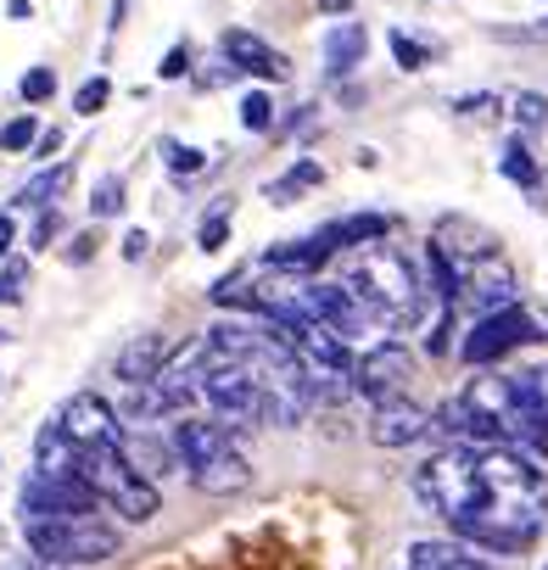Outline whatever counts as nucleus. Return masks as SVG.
Instances as JSON below:
<instances>
[{
  "mask_svg": "<svg viewBox=\"0 0 548 570\" xmlns=\"http://www.w3.org/2000/svg\"><path fill=\"white\" fill-rule=\"evenodd\" d=\"M414 492L448 520V537L481 553H520L548 520V475L520 448H442L414 470Z\"/></svg>",
  "mask_w": 548,
  "mask_h": 570,
  "instance_id": "obj_1",
  "label": "nucleus"
},
{
  "mask_svg": "<svg viewBox=\"0 0 548 570\" xmlns=\"http://www.w3.org/2000/svg\"><path fill=\"white\" fill-rule=\"evenodd\" d=\"M348 285H353V292H359L386 325H414V320H420L425 274H420L414 257H403V252L386 246V240H370V246H364V257L353 263Z\"/></svg>",
  "mask_w": 548,
  "mask_h": 570,
  "instance_id": "obj_2",
  "label": "nucleus"
},
{
  "mask_svg": "<svg viewBox=\"0 0 548 570\" xmlns=\"http://www.w3.org/2000/svg\"><path fill=\"white\" fill-rule=\"evenodd\" d=\"M23 537H29V553L40 564H107L124 537L118 525H107L101 514H40V520H23Z\"/></svg>",
  "mask_w": 548,
  "mask_h": 570,
  "instance_id": "obj_3",
  "label": "nucleus"
},
{
  "mask_svg": "<svg viewBox=\"0 0 548 570\" xmlns=\"http://www.w3.org/2000/svg\"><path fill=\"white\" fill-rule=\"evenodd\" d=\"M74 475H79L107 509H118L129 525H146V520L163 509L157 481H146V475L124 459V448H79V453H74Z\"/></svg>",
  "mask_w": 548,
  "mask_h": 570,
  "instance_id": "obj_4",
  "label": "nucleus"
},
{
  "mask_svg": "<svg viewBox=\"0 0 548 570\" xmlns=\"http://www.w3.org/2000/svg\"><path fill=\"white\" fill-rule=\"evenodd\" d=\"M202 403H207L213 420L229 425V431L268 425V386H263L252 370H241V364H213V358H207V370H202Z\"/></svg>",
  "mask_w": 548,
  "mask_h": 570,
  "instance_id": "obj_5",
  "label": "nucleus"
},
{
  "mask_svg": "<svg viewBox=\"0 0 548 570\" xmlns=\"http://www.w3.org/2000/svg\"><path fill=\"white\" fill-rule=\"evenodd\" d=\"M548 336V314H531V308H498V314H481L470 331H464V342H459V358L464 364H476V370H492V364H503L515 347H526V342H542Z\"/></svg>",
  "mask_w": 548,
  "mask_h": 570,
  "instance_id": "obj_6",
  "label": "nucleus"
},
{
  "mask_svg": "<svg viewBox=\"0 0 548 570\" xmlns=\"http://www.w3.org/2000/svg\"><path fill=\"white\" fill-rule=\"evenodd\" d=\"M309 320H320V325H331L342 342H359V336H370L375 325H386L348 279H309Z\"/></svg>",
  "mask_w": 548,
  "mask_h": 570,
  "instance_id": "obj_7",
  "label": "nucleus"
},
{
  "mask_svg": "<svg viewBox=\"0 0 548 570\" xmlns=\"http://www.w3.org/2000/svg\"><path fill=\"white\" fill-rule=\"evenodd\" d=\"M509 397H515L509 448H520V453H548V364L509 370Z\"/></svg>",
  "mask_w": 548,
  "mask_h": 570,
  "instance_id": "obj_8",
  "label": "nucleus"
},
{
  "mask_svg": "<svg viewBox=\"0 0 548 570\" xmlns=\"http://www.w3.org/2000/svg\"><path fill=\"white\" fill-rule=\"evenodd\" d=\"M51 420L62 425V436L74 448H124V436H129V425L118 420V409L107 397H96V392H74Z\"/></svg>",
  "mask_w": 548,
  "mask_h": 570,
  "instance_id": "obj_9",
  "label": "nucleus"
},
{
  "mask_svg": "<svg viewBox=\"0 0 548 570\" xmlns=\"http://www.w3.org/2000/svg\"><path fill=\"white\" fill-rule=\"evenodd\" d=\"M281 336L297 347V358L314 370V375H336V381H353V342H342L331 325H320V320H292V325H281Z\"/></svg>",
  "mask_w": 548,
  "mask_h": 570,
  "instance_id": "obj_10",
  "label": "nucleus"
},
{
  "mask_svg": "<svg viewBox=\"0 0 548 570\" xmlns=\"http://www.w3.org/2000/svg\"><path fill=\"white\" fill-rule=\"evenodd\" d=\"M96 492L79 481V475H51V470H35L23 481V520H40V514H96Z\"/></svg>",
  "mask_w": 548,
  "mask_h": 570,
  "instance_id": "obj_11",
  "label": "nucleus"
},
{
  "mask_svg": "<svg viewBox=\"0 0 548 570\" xmlns=\"http://www.w3.org/2000/svg\"><path fill=\"white\" fill-rule=\"evenodd\" d=\"M370 442L375 448H386V453H403V448H414L425 431H431V414L409 397V392H398V397H381L375 409H370Z\"/></svg>",
  "mask_w": 548,
  "mask_h": 570,
  "instance_id": "obj_12",
  "label": "nucleus"
},
{
  "mask_svg": "<svg viewBox=\"0 0 548 570\" xmlns=\"http://www.w3.org/2000/svg\"><path fill=\"white\" fill-rule=\"evenodd\" d=\"M409 375H414L409 347L381 342V347H370V353L353 364V392H364L370 403H381V397H398V392L409 386Z\"/></svg>",
  "mask_w": 548,
  "mask_h": 570,
  "instance_id": "obj_13",
  "label": "nucleus"
},
{
  "mask_svg": "<svg viewBox=\"0 0 548 570\" xmlns=\"http://www.w3.org/2000/svg\"><path fill=\"white\" fill-rule=\"evenodd\" d=\"M218 51H224V62L235 68V73H252V79H263V85H281L292 68H286V57L274 51L268 40H257L252 29H224L218 35Z\"/></svg>",
  "mask_w": 548,
  "mask_h": 570,
  "instance_id": "obj_14",
  "label": "nucleus"
},
{
  "mask_svg": "<svg viewBox=\"0 0 548 570\" xmlns=\"http://www.w3.org/2000/svg\"><path fill=\"white\" fill-rule=\"evenodd\" d=\"M464 297H476V308H481V314L515 308V268H509L498 252L476 257V263L464 268ZM464 297H459V303H464Z\"/></svg>",
  "mask_w": 548,
  "mask_h": 570,
  "instance_id": "obj_15",
  "label": "nucleus"
},
{
  "mask_svg": "<svg viewBox=\"0 0 548 570\" xmlns=\"http://www.w3.org/2000/svg\"><path fill=\"white\" fill-rule=\"evenodd\" d=\"M168 442H174L179 464L190 470V464H202V459H213V453L235 448V431H229V425H218V420H196V414H185V420H174Z\"/></svg>",
  "mask_w": 548,
  "mask_h": 570,
  "instance_id": "obj_16",
  "label": "nucleus"
},
{
  "mask_svg": "<svg viewBox=\"0 0 548 570\" xmlns=\"http://www.w3.org/2000/svg\"><path fill=\"white\" fill-rule=\"evenodd\" d=\"M190 481H196V492H207V498H235V492L252 487V464H246V453H241V442H235V448H224V453L190 464Z\"/></svg>",
  "mask_w": 548,
  "mask_h": 570,
  "instance_id": "obj_17",
  "label": "nucleus"
},
{
  "mask_svg": "<svg viewBox=\"0 0 548 570\" xmlns=\"http://www.w3.org/2000/svg\"><path fill=\"white\" fill-rule=\"evenodd\" d=\"M409 570H498V564L459 537H431L409 548Z\"/></svg>",
  "mask_w": 548,
  "mask_h": 570,
  "instance_id": "obj_18",
  "label": "nucleus"
},
{
  "mask_svg": "<svg viewBox=\"0 0 548 570\" xmlns=\"http://www.w3.org/2000/svg\"><path fill=\"white\" fill-rule=\"evenodd\" d=\"M163 364H168V342H163L157 331H140L135 342H124L112 375H118L124 386H151V381L163 375Z\"/></svg>",
  "mask_w": 548,
  "mask_h": 570,
  "instance_id": "obj_19",
  "label": "nucleus"
},
{
  "mask_svg": "<svg viewBox=\"0 0 548 570\" xmlns=\"http://www.w3.org/2000/svg\"><path fill=\"white\" fill-rule=\"evenodd\" d=\"M124 459H129L146 481H168L174 470H185L179 453H174V442H163V436H151V431H129V436H124Z\"/></svg>",
  "mask_w": 548,
  "mask_h": 570,
  "instance_id": "obj_20",
  "label": "nucleus"
},
{
  "mask_svg": "<svg viewBox=\"0 0 548 570\" xmlns=\"http://www.w3.org/2000/svg\"><path fill=\"white\" fill-rule=\"evenodd\" d=\"M331 257H336V252H331L325 235H303L297 246H274V252H268V268H274V274H303V279H314Z\"/></svg>",
  "mask_w": 548,
  "mask_h": 570,
  "instance_id": "obj_21",
  "label": "nucleus"
},
{
  "mask_svg": "<svg viewBox=\"0 0 548 570\" xmlns=\"http://www.w3.org/2000/svg\"><path fill=\"white\" fill-rule=\"evenodd\" d=\"M364 51H370V29H364V23H336V29L325 35V73H331V79H348V73L364 62Z\"/></svg>",
  "mask_w": 548,
  "mask_h": 570,
  "instance_id": "obj_22",
  "label": "nucleus"
},
{
  "mask_svg": "<svg viewBox=\"0 0 548 570\" xmlns=\"http://www.w3.org/2000/svg\"><path fill=\"white\" fill-rule=\"evenodd\" d=\"M431 240H437L442 252H453V257H459L464 268H470L476 257H487V252H498V246H492V235H487L481 224H470V218H442Z\"/></svg>",
  "mask_w": 548,
  "mask_h": 570,
  "instance_id": "obj_23",
  "label": "nucleus"
},
{
  "mask_svg": "<svg viewBox=\"0 0 548 570\" xmlns=\"http://www.w3.org/2000/svg\"><path fill=\"white\" fill-rule=\"evenodd\" d=\"M386 229H392V218H381V213H348V218L325 224L320 235L331 240V252H348V246H370V240H386Z\"/></svg>",
  "mask_w": 548,
  "mask_h": 570,
  "instance_id": "obj_24",
  "label": "nucleus"
},
{
  "mask_svg": "<svg viewBox=\"0 0 548 570\" xmlns=\"http://www.w3.org/2000/svg\"><path fill=\"white\" fill-rule=\"evenodd\" d=\"M425 285H431L448 308L464 297V263H459L453 252H442L437 240H425Z\"/></svg>",
  "mask_w": 548,
  "mask_h": 570,
  "instance_id": "obj_25",
  "label": "nucleus"
},
{
  "mask_svg": "<svg viewBox=\"0 0 548 570\" xmlns=\"http://www.w3.org/2000/svg\"><path fill=\"white\" fill-rule=\"evenodd\" d=\"M320 185H325V168H320L314 157H303V163H292L281 179H268L263 196H268L274 207H292V202H303V190H320Z\"/></svg>",
  "mask_w": 548,
  "mask_h": 570,
  "instance_id": "obj_26",
  "label": "nucleus"
},
{
  "mask_svg": "<svg viewBox=\"0 0 548 570\" xmlns=\"http://www.w3.org/2000/svg\"><path fill=\"white\" fill-rule=\"evenodd\" d=\"M498 174H503V179H515V185H520V190H531V196L542 190V168H537V157L526 151V140H520V135L498 146ZM537 202H542V196H537Z\"/></svg>",
  "mask_w": 548,
  "mask_h": 570,
  "instance_id": "obj_27",
  "label": "nucleus"
},
{
  "mask_svg": "<svg viewBox=\"0 0 548 570\" xmlns=\"http://www.w3.org/2000/svg\"><path fill=\"white\" fill-rule=\"evenodd\" d=\"M68 179H74V168H68V163H57V168L35 174V179L18 190V207H57V196L68 190Z\"/></svg>",
  "mask_w": 548,
  "mask_h": 570,
  "instance_id": "obj_28",
  "label": "nucleus"
},
{
  "mask_svg": "<svg viewBox=\"0 0 548 570\" xmlns=\"http://www.w3.org/2000/svg\"><path fill=\"white\" fill-rule=\"evenodd\" d=\"M509 118H515L526 135L548 129V96H537V90H515V96H509Z\"/></svg>",
  "mask_w": 548,
  "mask_h": 570,
  "instance_id": "obj_29",
  "label": "nucleus"
},
{
  "mask_svg": "<svg viewBox=\"0 0 548 570\" xmlns=\"http://www.w3.org/2000/svg\"><path fill=\"white\" fill-rule=\"evenodd\" d=\"M23 285H29V263L23 257H7V263H0V308H18L23 303Z\"/></svg>",
  "mask_w": 548,
  "mask_h": 570,
  "instance_id": "obj_30",
  "label": "nucleus"
},
{
  "mask_svg": "<svg viewBox=\"0 0 548 570\" xmlns=\"http://www.w3.org/2000/svg\"><path fill=\"white\" fill-rule=\"evenodd\" d=\"M207 297H213L218 308H241V314H257V292H252L246 279H218Z\"/></svg>",
  "mask_w": 548,
  "mask_h": 570,
  "instance_id": "obj_31",
  "label": "nucleus"
},
{
  "mask_svg": "<svg viewBox=\"0 0 548 570\" xmlns=\"http://www.w3.org/2000/svg\"><path fill=\"white\" fill-rule=\"evenodd\" d=\"M107 101H112V79H107V73H96V79H85V85H79V96H74V112H79V118H96Z\"/></svg>",
  "mask_w": 548,
  "mask_h": 570,
  "instance_id": "obj_32",
  "label": "nucleus"
},
{
  "mask_svg": "<svg viewBox=\"0 0 548 570\" xmlns=\"http://www.w3.org/2000/svg\"><path fill=\"white\" fill-rule=\"evenodd\" d=\"M386 46H392V57H398V68H403V73H420V68L431 62V51H425L420 40H409L403 29H392V35H386Z\"/></svg>",
  "mask_w": 548,
  "mask_h": 570,
  "instance_id": "obj_33",
  "label": "nucleus"
},
{
  "mask_svg": "<svg viewBox=\"0 0 548 570\" xmlns=\"http://www.w3.org/2000/svg\"><path fill=\"white\" fill-rule=\"evenodd\" d=\"M241 124H246L252 135L274 129V101H268V90H246V101H241Z\"/></svg>",
  "mask_w": 548,
  "mask_h": 570,
  "instance_id": "obj_34",
  "label": "nucleus"
},
{
  "mask_svg": "<svg viewBox=\"0 0 548 570\" xmlns=\"http://www.w3.org/2000/svg\"><path fill=\"white\" fill-rule=\"evenodd\" d=\"M224 240H229V202L213 207V213L202 218V229H196V246H202V252H218Z\"/></svg>",
  "mask_w": 548,
  "mask_h": 570,
  "instance_id": "obj_35",
  "label": "nucleus"
},
{
  "mask_svg": "<svg viewBox=\"0 0 548 570\" xmlns=\"http://www.w3.org/2000/svg\"><path fill=\"white\" fill-rule=\"evenodd\" d=\"M18 96H23L29 107L51 101V96H57V73H51V68H29V73H23V85H18Z\"/></svg>",
  "mask_w": 548,
  "mask_h": 570,
  "instance_id": "obj_36",
  "label": "nucleus"
},
{
  "mask_svg": "<svg viewBox=\"0 0 548 570\" xmlns=\"http://www.w3.org/2000/svg\"><path fill=\"white\" fill-rule=\"evenodd\" d=\"M35 140H40V124H35L29 112H23V118H12L7 129H0V151H29Z\"/></svg>",
  "mask_w": 548,
  "mask_h": 570,
  "instance_id": "obj_37",
  "label": "nucleus"
},
{
  "mask_svg": "<svg viewBox=\"0 0 548 570\" xmlns=\"http://www.w3.org/2000/svg\"><path fill=\"white\" fill-rule=\"evenodd\" d=\"M163 163H168L174 174H202V168H207V157H202L196 146H179V140H163Z\"/></svg>",
  "mask_w": 548,
  "mask_h": 570,
  "instance_id": "obj_38",
  "label": "nucleus"
},
{
  "mask_svg": "<svg viewBox=\"0 0 548 570\" xmlns=\"http://www.w3.org/2000/svg\"><path fill=\"white\" fill-rule=\"evenodd\" d=\"M90 207H96V218H118L124 213V185L118 179H101L96 196H90Z\"/></svg>",
  "mask_w": 548,
  "mask_h": 570,
  "instance_id": "obj_39",
  "label": "nucleus"
},
{
  "mask_svg": "<svg viewBox=\"0 0 548 570\" xmlns=\"http://www.w3.org/2000/svg\"><path fill=\"white\" fill-rule=\"evenodd\" d=\"M57 235H62V213H57V207H40V218H35V235H29V246H35V252H46V246H51Z\"/></svg>",
  "mask_w": 548,
  "mask_h": 570,
  "instance_id": "obj_40",
  "label": "nucleus"
},
{
  "mask_svg": "<svg viewBox=\"0 0 548 570\" xmlns=\"http://www.w3.org/2000/svg\"><path fill=\"white\" fill-rule=\"evenodd\" d=\"M179 73H190V46H174L157 68V79H179Z\"/></svg>",
  "mask_w": 548,
  "mask_h": 570,
  "instance_id": "obj_41",
  "label": "nucleus"
},
{
  "mask_svg": "<svg viewBox=\"0 0 548 570\" xmlns=\"http://www.w3.org/2000/svg\"><path fill=\"white\" fill-rule=\"evenodd\" d=\"M492 107H498V96H459V101H453L459 118H481V112H492ZM498 112H503V107H498Z\"/></svg>",
  "mask_w": 548,
  "mask_h": 570,
  "instance_id": "obj_42",
  "label": "nucleus"
},
{
  "mask_svg": "<svg viewBox=\"0 0 548 570\" xmlns=\"http://www.w3.org/2000/svg\"><path fill=\"white\" fill-rule=\"evenodd\" d=\"M146 246H151V235H146V229H129V235H124V257H129V263H140V257H146Z\"/></svg>",
  "mask_w": 548,
  "mask_h": 570,
  "instance_id": "obj_43",
  "label": "nucleus"
},
{
  "mask_svg": "<svg viewBox=\"0 0 548 570\" xmlns=\"http://www.w3.org/2000/svg\"><path fill=\"white\" fill-rule=\"evenodd\" d=\"M12 240H18V218H12V213H0V263L12 257Z\"/></svg>",
  "mask_w": 548,
  "mask_h": 570,
  "instance_id": "obj_44",
  "label": "nucleus"
},
{
  "mask_svg": "<svg viewBox=\"0 0 548 570\" xmlns=\"http://www.w3.org/2000/svg\"><path fill=\"white\" fill-rule=\"evenodd\" d=\"M57 146H62V129H40V140H35V151H40V157H51Z\"/></svg>",
  "mask_w": 548,
  "mask_h": 570,
  "instance_id": "obj_45",
  "label": "nucleus"
},
{
  "mask_svg": "<svg viewBox=\"0 0 548 570\" xmlns=\"http://www.w3.org/2000/svg\"><path fill=\"white\" fill-rule=\"evenodd\" d=\"M320 12H331V18H342V12H353V0H320Z\"/></svg>",
  "mask_w": 548,
  "mask_h": 570,
  "instance_id": "obj_46",
  "label": "nucleus"
},
{
  "mask_svg": "<svg viewBox=\"0 0 548 570\" xmlns=\"http://www.w3.org/2000/svg\"><path fill=\"white\" fill-rule=\"evenodd\" d=\"M7 12H12V18H18V23H23V18H29V12H35V7H29V0H7Z\"/></svg>",
  "mask_w": 548,
  "mask_h": 570,
  "instance_id": "obj_47",
  "label": "nucleus"
},
{
  "mask_svg": "<svg viewBox=\"0 0 548 570\" xmlns=\"http://www.w3.org/2000/svg\"><path fill=\"white\" fill-rule=\"evenodd\" d=\"M542 35H548V23H542Z\"/></svg>",
  "mask_w": 548,
  "mask_h": 570,
  "instance_id": "obj_48",
  "label": "nucleus"
},
{
  "mask_svg": "<svg viewBox=\"0 0 548 570\" xmlns=\"http://www.w3.org/2000/svg\"><path fill=\"white\" fill-rule=\"evenodd\" d=\"M542 570H548V564H542Z\"/></svg>",
  "mask_w": 548,
  "mask_h": 570,
  "instance_id": "obj_49",
  "label": "nucleus"
}]
</instances>
